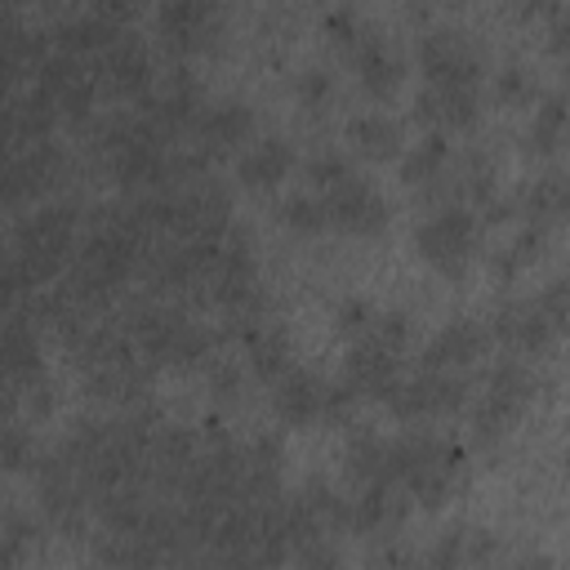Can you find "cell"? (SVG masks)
<instances>
[{"mask_svg": "<svg viewBox=\"0 0 570 570\" xmlns=\"http://www.w3.org/2000/svg\"><path fill=\"white\" fill-rule=\"evenodd\" d=\"M197 134H201V143H206L210 152L237 147V143L250 134V107H241L237 99L210 103V107H201V116H197Z\"/></svg>", "mask_w": 570, "mask_h": 570, "instance_id": "cell-13", "label": "cell"}, {"mask_svg": "<svg viewBox=\"0 0 570 570\" xmlns=\"http://www.w3.org/2000/svg\"><path fill=\"white\" fill-rule=\"evenodd\" d=\"M566 138V99L548 94L535 107V125H530V152H552Z\"/></svg>", "mask_w": 570, "mask_h": 570, "instance_id": "cell-16", "label": "cell"}, {"mask_svg": "<svg viewBox=\"0 0 570 570\" xmlns=\"http://www.w3.org/2000/svg\"><path fill=\"white\" fill-rule=\"evenodd\" d=\"M468 384L450 370H424L415 379H397L393 388H384V402L397 419H433V415H450L464 406Z\"/></svg>", "mask_w": 570, "mask_h": 570, "instance_id": "cell-2", "label": "cell"}, {"mask_svg": "<svg viewBox=\"0 0 570 570\" xmlns=\"http://www.w3.org/2000/svg\"><path fill=\"white\" fill-rule=\"evenodd\" d=\"M277 393H272V406H277V419L290 424V428H308L321 419L325 411V384L312 374V370H286L281 379H272Z\"/></svg>", "mask_w": 570, "mask_h": 570, "instance_id": "cell-7", "label": "cell"}, {"mask_svg": "<svg viewBox=\"0 0 570 570\" xmlns=\"http://www.w3.org/2000/svg\"><path fill=\"white\" fill-rule=\"evenodd\" d=\"M419 63L428 85H481V50L473 32L459 28H433L419 41Z\"/></svg>", "mask_w": 570, "mask_h": 570, "instance_id": "cell-3", "label": "cell"}, {"mask_svg": "<svg viewBox=\"0 0 570 570\" xmlns=\"http://www.w3.org/2000/svg\"><path fill=\"white\" fill-rule=\"evenodd\" d=\"M490 348V330L473 317H455L442 325V334L428 343L424 352V370H459V365H473L481 352Z\"/></svg>", "mask_w": 570, "mask_h": 570, "instance_id": "cell-6", "label": "cell"}, {"mask_svg": "<svg viewBox=\"0 0 570 570\" xmlns=\"http://www.w3.org/2000/svg\"><path fill=\"white\" fill-rule=\"evenodd\" d=\"M495 334L508 339V343L521 348V352H543L561 330L539 312L535 299H521V303H508V308L495 317Z\"/></svg>", "mask_w": 570, "mask_h": 570, "instance_id": "cell-11", "label": "cell"}, {"mask_svg": "<svg viewBox=\"0 0 570 570\" xmlns=\"http://www.w3.org/2000/svg\"><path fill=\"white\" fill-rule=\"evenodd\" d=\"M281 224H290V228H299V232H321V228H330V224H325V206H321L317 193L286 197V201H281Z\"/></svg>", "mask_w": 570, "mask_h": 570, "instance_id": "cell-19", "label": "cell"}, {"mask_svg": "<svg viewBox=\"0 0 570 570\" xmlns=\"http://www.w3.org/2000/svg\"><path fill=\"white\" fill-rule=\"evenodd\" d=\"M156 23H160V32H165L169 41L193 45V41H201V32L215 23V10H210V6H193V0H178V6H160Z\"/></svg>", "mask_w": 570, "mask_h": 570, "instance_id": "cell-15", "label": "cell"}, {"mask_svg": "<svg viewBox=\"0 0 570 570\" xmlns=\"http://www.w3.org/2000/svg\"><path fill=\"white\" fill-rule=\"evenodd\" d=\"M32 535H37V526L23 521V517H14L6 526V535H0V570H19L23 566V557L32 548Z\"/></svg>", "mask_w": 570, "mask_h": 570, "instance_id": "cell-21", "label": "cell"}, {"mask_svg": "<svg viewBox=\"0 0 570 570\" xmlns=\"http://www.w3.org/2000/svg\"><path fill=\"white\" fill-rule=\"evenodd\" d=\"M517 570H552V557L539 548V552H526L521 561H517Z\"/></svg>", "mask_w": 570, "mask_h": 570, "instance_id": "cell-28", "label": "cell"}, {"mask_svg": "<svg viewBox=\"0 0 570 570\" xmlns=\"http://www.w3.org/2000/svg\"><path fill=\"white\" fill-rule=\"evenodd\" d=\"M530 94H535V90H530V76H526L521 63L499 68V76H495V99H499V103H526Z\"/></svg>", "mask_w": 570, "mask_h": 570, "instance_id": "cell-22", "label": "cell"}, {"mask_svg": "<svg viewBox=\"0 0 570 570\" xmlns=\"http://www.w3.org/2000/svg\"><path fill=\"white\" fill-rule=\"evenodd\" d=\"M348 174H352L348 156H334V152H325V156H317V160L308 165V178H312L317 193H325V187H334V183L348 178Z\"/></svg>", "mask_w": 570, "mask_h": 570, "instance_id": "cell-25", "label": "cell"}, {"mask_svg": "<svg viewBox=\"0 0 570 570\" xmlns=\"http://www.w3.org/2000/svg\"><path fill=\"white\" fill-rule=\"evenodd\" d=\"M321 206H325V224L330 228H343V232H356V237H370L388 224V201L374 193V183H365L356 169L348 178H339L334 187L317 193Z\"/></svg>", "mask_w": 570, "mask_h": 570, "instance_id": "cell-4", "label": "cell"}, {"mask_svg": "<svg viewBox=\"0 0 570 570\" xmlns=\"http://www.w3.org/2000/svg\"><path fill=\"white\" fill-rule=\"evenodd\" d=\"M250 361L263 379H281L290 370V343L281 334H255L250 339Z\"/></svg>", "mask_w": 570, "mask_h": 570, "instance_id": "cell-18", "label": "cell"}, {"mask_svg": "<svg viewBox=\"0 0 570 570\" xmlns=\"http://www.w3.org/2000/svg\"><path fill=\"white\" fill-rule=\"evenodd\" d=\"M348 50H352V68H356V81L365 85V94H374V99H393L397 94V85H402V59L388 50L384 37L361 32Z\"/></svg>", "mask_w": 570, "mask_h": 570, "instance_id": "cell-8", "label": "cell"}, {"mask_svg": "<svg viewBox=\"0 0 570 570\" xmlns=\"http://www.w3.org/2000/svg\"><path fill=\"white\" fill-rule=\"evenodd\" d=\"M446 156H450V138H446L442 129H428L415 147H406V152H402V183H406V187H424V183H433V178L442 174Z\"/></svg>", "mask_w": 570, "mask_h": 570, "instance_id": "cell-14", "label": "cell"}, {"mask_svg": "<svg viewBox=\"0 0 570 570\" xmlns=\"http://www.w3.org/2000/svg\"><path fill=\"white\" fill-rule=\"evenodd\" d=\"M348 143L365 160H393V156L406 152L402 121L388 116V112H361V116H352L348 121Z\"/></svg>", "mask_w": 570, "mask_h": 570, "instance_id": "cell-10", "label": "cell"}, {"mask_svg": "<svg viewBox=\"0 0 570 570\" xmlns=\"http://www.w3.org/2000/svg\"><path fill=\"white\" fill-rule=\"evenodd\" d=\"M32 459V442H28V433H19V428H0V468L6 473H14V468H23Z\"/></svg>", "mask_w": 570, "mask_h": 570, "instance_id": "cell-23", "label": "cell"}, {"mask_svg": "<svg viewBox=\"0 0 570 570\" xmlns=\"http://www.w3.org/2000/svg\"><path fill=\"white\" fill-rule=\"evenodd\" d=\"M526 397H530V374H526L517 361H504V365L490 374V393H486V402H481V411H477V442L504 437V433L517 424Z\"/></svg>", "mask_w": 570, "mask_h": 570, "instance_id": "cell-5", "label": "cell"}, {"mask_svg": "<svg viewBox=\"0 0 570 570\" xmlns=\"http://www.w3.org/2000/svg\"><path fill=\"white\" fill-rule=\"evenodd\" d=\"M526 206H530V215H535V224L543 228V224H552V219H561V210H566V174H543V178H535V187L526 193Z\"/></svg>", "mask_w": 570, "mask_h": 570, "instance_id": "cell-17", "label": "cell"}, {"mask_svg": "<svg viewBox=\"0 0 570 570\" xmlns=\"http://www.w3.org/2000/svg\"><path fill=\"white\" fill-rule=\"evenodd\" d=\"M535 303H539V312H543L557 330L566 325V281H561V277H557V281H548V290H543Z\"/></svg>", "mask_w": 570, "mask_h": 570, "instance_id": "cell-26", "label": "cell"}, {"mask_svg": "<svg viewBox=\"0 0 570 570\" xmlns=\"http://www.w3.org/2000/svg\"><path fill=\"white\" fill-rule=\"evenodd\" d=\"M290 165H294L290 143L268 134V138H259V143H250V147L241 152L237 174H241L246 187H277V183L290 174Z\"/></svg>", "mask_w": 570, "mask_h": 570, "instance_id": "cell-12", "label": "cell"}, {"mask_svg": "<svg viewBox=\"0 0 570 570\" xmlns=\"http://www.w3.org/2000/svg\"><path fill=\"white\" fill-rule=\"evenodd\" d=\"M477 241H481V219L468 206H446L415 228V246H419L424 263L437 268L442 277H464Z\"/></svg>", "mask_w": 570, "mask_h": 570, "instance_id": "cell-1", "label": "cell"}, {"mask_svg": "<svg viewBox=\"0 0 570 570\" xmlns=\"http://www.w3.org/2000/svg\"><path fill=\"white\" fill-rule=\"evenodd\" d=\"M325 94H330V72H325V68H303V72H299V99L317 107Z\"/></svg>", "mask_w": 570, "mask_h": 570, "instance_id": "cell-27", "label": "cell"}, {"mask_svg": "<svg viewBox=\"0 0 570 570\" xmlns=\"http://www.w3.org/2000/svg\"><path fill=\"white\" fill-rule=\"evenodd\" d=\"M107 72L121 90H143L147 85V54L134 50V45H121V50L107 54Z\"/></svg>", "mask_w": 570, "mask_h": 570, "instance_id": "cell-20", "label": "cell"}, {"mask_svg": "<svg viewBox=\"0 0 570 570\" xmlns=\"http://www.w3.org/2000/svg\"><path fill=\"white\" fill-rule=\"evenodd\" d=\"M415 112L446 134V125H473L481 112V85H424Z\"/></svg>", "mask_w": 570, "mask_h": 570, "instance_id": "cell-9", "label": "cell"}, {"mask_svg": "<svg viewBox=\"0 0 570 570\" xmlns=\"http://www.w3.org/2000/svg\"><path fill=\"white\" fill-rule=\"evenodd\" d=\"M334 321H339V330H343L348 339H361V334L370 330V321H374V308H370L365 299H343L339 312H334Z\"/></svg>", "mask_w": 570, "mask_h": 570, "instance_id": "cell-24", "label": "cell"}]
</instances>
